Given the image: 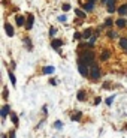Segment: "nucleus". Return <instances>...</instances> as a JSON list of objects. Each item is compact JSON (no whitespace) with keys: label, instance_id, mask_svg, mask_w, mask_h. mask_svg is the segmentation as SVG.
<instances>
[{"label":"nucleus","instance_id":"f257e3e1","mask_svg":"<svg viewBox=\"0 0 127 138\" xmlns=\"http://www.w3.org/2000/svg\"><path fill=\"white\" fill-rule=\"evenodd\" d=\"M81 60H82L87 66H93V65H94V53L90 51V50L85 51L82 54V59H81Z\"/></svg>","mask_w":127,"mask_h":138},{"label":"nucleus","instance_id":"f03ea898","mask_svg":"<svg viewBox=\"0 0 127 138\" xmlns=\"http://www.w3.org/2000/svg\"><path fill=\"white\" fill-rule=\"evenodd\" d=\"M102 77V74H100V68L97 66V65H93V66H90V78L91 80H99Z\"/></svg>","mask_w":127,"mask_h":138},{"label":"nucleus","instance_id":"7ed1b4c3","mask_svg":"<svg viewBox=\"0 0 127 138\" xmlns=\"http://www.w3.org/2000/svg\"><path fill=\"white\" fill-rule=\"evenodd\" d=\"M78 69H79V74L82 75V77H88L90 75V69H88V66L82 62V60H78Z\"/></svg>","mask_w":127,"mask_h":138},{"label":"nucleus","instance_id":"20e7f679","mask_svg":"<svg viewBox=\"0 0 127 138\" xmlns=\"http://www.w3.org/2000/svg\"><path fill=\"white\" fill-rule=\"evenodd\" d=\"M33 21H34V17H33V14H29V15H27V23H26V29H27V30H32Z\"/></svg>","mask_w":127,"mask_h":138},{"label":"nucleus","instance_id":"39448f33","mask_svg":"<svg viewBox=\"0 0 127 138\" xmlns=\"http://www.w3.org/2000/svg\"><path fill=\"white\" fill-rule=\"evenodd\" d=\"M5 32H6V34H8L9 38H12V36H14V29H12V26H11V24H8V23L5 24Z\"/></svg>","mask_w":127,"mask_h":138},{"label":"nucleus","instance_id":"423d86ee","mask_svg":"<svg viewBox=\"0 0 127 138\" xmlns=\"http://www.w3.org/2000/svg\"><path fill=\"white\" fill-rule=\"evenodd\" d=\"M81 117H82V113H81V111H75L73 114H70V119H72V122H79Z\"/></svg>","mask_w":127,"mask_h":138},{"label":"nucleus","instance_id":"0eeeda50","mask_svg":"<svg viewBox=\"0 0 127 138\" xmlns=\"http://www.w3.org/2000/svg\"><path fill=\"white\" fill-rule=\"evenodd\" d=\"M61 45H63V41H60V39H52V42H51L52 48H60Z\"/></svg>","mask_w":127,"mask_h":138},{"label":"nucleus","instance_id":"6e6552de","mask_svg":"<svg viewBox=\"0 0 127 138\" xmlns=\"http://www.w3.org/2000/svg\"><path fill=\"white\" fill-rule=\"evenodd\" d=\"M0 114H2V117L5 119V117L9 114V105H3V107H2V111H0Z\"/></svg>","mask_w":127,"mask_h":138},{"label":"nucleus","instance_id":"1a4fd4ad","mask_svg":"<svg viewBox=\"0 0 127 138\" xmlns=\"http://www.w3.org/2000/svg\"><path fill=\"white\" fill-rule=\"evenodd\" d=\"M91 36H93V29H87V30H84V33H82V38L84 39H91Z\"/></svg>","mask_w":127,"mask_h":138},{"label":"nucleus","instance_id":"9d476101","mask_svg":"<svg viewBox=\"0 0 127 138\" xmlns=\"http://www.w3.org/2000/svg\"><path fill=\"white\" fill-rule=\"evenodd\" d=\"M23 42L26 44L27 50H29V51H32V50H33V45H32V41H30V38H24V39H23Z\"/></svg>","mask_w":127,"mask_h":138},{"label":"nucleus","instance_id":"9b49d317","mask_svg":"<svg viewBox=\"0 0 127 138\" xmlns=\"http://www.w3.org/2000/svg\"><path fill=\"white\" fill-rule=\"evenodd\" d=\"M114 11H115V0H109L108 2V12L112 14Z\"/></svg>","mask_w":127,"mask_h":138},{"label":"nucleus","instance_id":"f8f14e48","mask_svg":"<svg viewBox=\"0 0 127 138\" xmlns=\"http://www.w3.org/2000/svg\"><path fill=\"white\" fill-rule=\"evenodd\" d=\"M109 56H111V53L108 51V50H103V51H102V54H100V60H102V62H105V60H106Z\"/></svg>","mask_w":127,"mask_h":138},{"label":"nucleus","instance_id":"ddd939ff","mask_svg":"<svg viewBox=\"0 0 127 138\" xmlns=\"http://www.w3.org/2000/svg\"><path fill=\"white\" fill-rule=\"evenodd\" d=\"M76 96H78V101H81V102H82V101H85V99H87V98H85V96H87V93H85V92H84V90H79V92H78V95H76Z\"/></svg>","mask_w":127,"mask_h":138},{"label":"nucleus","instance_id":"4468645a","mask_svg":"<svg viewBox=\"0 0 127 138\" xmlns=\"http://www.w3.org/2000/svg\"><path fill=\"white\" fill-rule=\"evenodd\" d=\"M118 14H120V15H127V3L124 6H120V8H118Z\"/></svg>","mask_w":127,"mask_h":138},{"label":"nucleus","instance_id":"2eb2a0df","mask_svg":"<svg viewBox=\"0 0 127 138\" xmlns=\"http://www.w3.org/2000/svg\"><path fill=\"white\" fill-rule=\"evenodd\" d=\"M15 21H16V26H24V17L23 15H16Z\"/></svg>","mask_w":127,"mask_h":138},{"label":"nucleus","instance_id":"dca6fc26","mask_svg":"<svg viewBox=\"0 0 127 138\" xmlns=\"http://www.w3.org/2000/svg\"><path fill=\"white\" fill-rule=\"evenodd\" d=\"M120 47L124 48V50H127V38H121V39H120Z\"/></svg>","mask_w":127,"mask_h":138},{"label":"nucleus","instance_id":"f3484780","mask_svg":"<svg viewBox=\"0 0 127 138\" xmlns=\"http://www.w3.org/2000/svg\"><path fill=\"white\" fill-rule=\"evenodd\" d=\"M115 24H117L118 27H126V21H124L123 18H118V20L115 21Z\"/></svg>","mask_w":127,"mask_h":138},{"label":"nucleus","instance_id":"a211bd4d","mask_svg":"<svg viewBox=\"0 0 127 138\" xmlns=\"http://www.w3.org/2000/svg\"><path fill=\"white\" fill-rule=\"evenodd\" d=\"M11 119H12V123L15 126H18V116H16L15 113H11Z\"/></svg>","mask_w":127,"mask_h":138},{"label":"nucleus","instance_id":"6ab92c4d","mask_svg":"<svg viewBox=\"0 0 127 138\" xmlns=\"http://www.w3.org/2000/svg\"><path fill=\"white\" fill-rule=\"evenodd\" d=\"M97 36H99V33H97V32L91 36V39H90V47H93V45H94V42L97 41Z\"/></svg>","mask_w":127,"mask_h":138},{"label":"nucleus","instance_id":"aec40b11","mask_svg":"<svg viewBox=\"0 0 127 138\" xmlns=\"http://www.w3.org/2000/svg\"><path fill=\"white\" fill-rule=\"evenodd\" d=\"M52 72H54V68H52V66H45V68H44V74H52Z\"/></svg>","mask_w":127,"mask_h":138},{"label":"nucleus","instance_id":"412c9836","mask_svg":"<svg viewBox=\"0 0 127 138\" xmlns=\"http://www.w3.org/2000/svg\"><path fill=\"white\" fill-rule=\"evenodd\" d=\"M9 80H11V83H12V86H15L16 84V80H15V75L12 74V71L9 72Z\"/></svg>","mask_w":127,"mask_h":138},{"label":"nucleus","instance_id":"4be33fe9","mask_svg":"<svg viewBox=\"0 0 127 138\" xmlns=\"http://www.w3.org/2000/svg\"><path fill=\"white\" fill-rule=\"evenodd\" d=\"M75 14H76L79 18H85V17H87V15H85V12H82L81 9H75Z\"/></svg>","mask_w":127,"mask_h":138},{"label":"nucleus","instance_id":"5701e85b","mask_svg":"<svg viewBox=\"0 0 127 138\" xmlns=\"http://www.w3.org/2000/svg\"><path fill=\"white\" fill-rule=\"evenodd\" d=\"M93 6H94V2H88V3L85 5V11H91Z\"/></svg>","mask_w":127,"mask_h":138},{"label":"nucleus","instance_id":"b1692460","mask_svg":"<svg viewBox=\"0 0 127 138\" xmlns=\"http://www.w3.org/2000/svg\"><path fill=\"white\" fill-rule=\"evenodd\" d=\"M111 26H112V20L111 18H108V20L105 21V27H111Z\"/></svg>","mask_w":127,"mask_h":138},{"label":"nucleus","instance_id":"393cba45","mask_svg":"<svg viewBox=\"0 0 127 138\" xmlns=\"http://www.w3.org/2000/svg\"><path fill=\"white\" fill-rule=\"evenodd\" d=\"M3 99H8V87L3 89Z\"/></svg>","mask_w":127,"mask_h":138},{"label":"nucleus","instance_id":"a878e982","mask_svg":"<svg viewBox=\"0 0 127 138\" xmlns=\"http://www.w3.org/2000/svg\"><path fill=\"white\" fill-rule=\"evenodd\" d=\"M55 128H57V129H61V128H63V123H61L60 120L55 122Z\"/></svg>","mask_w":127,"mask_h":138},{"label":"nucleus","instance_id":"bb28decb","mask_svg":"<svg viewBox=\"0 0 127 138\" xmlns=\"http://www.w3.org/2000/svg\"><path fill=\"white\" fill-rule=\"evenodd\" d=\"M69 9H70V5H67V3H64V5H63V11H64V12H67Z\"/></svg>","mask_w":127,"mask_h":138},{"label":"nucleus","instance_id":"cd10ccee","mask_svg":"<svg viewBox=\"0 0 127 138\" xmlns=\"http://www.w3.org/2000/svg\"><path fill=\"white\" fill-rule=\"evenodd\" d=\"M114 98H115V96H111V98H108V99H106V105H111L112 101H114Z\"/></svg>","mask_w":127,"mask_h":138},{"label":"nucleus","instance_id":"c85d7f7f","mask_svg":"<svg viewBox=\"0 0 127 138\" xmlns=\"http://www.w3.org/2000/svg\"><path fill=\"white\" fill-rule=\"evenodd\" d=\"M108 36L109 38H117V33L115 32H108Z\"/></svg>","mask_w":127,"mask_h":138},{"label":"nucleus","instance_id":"c756f323","mask_svg":"<svg viewBox=\"0 0 127 138\" xmlns=\"http://www.w3.org/2000/svg\"><path fill=\"white\" fill-rule=\"evenodd\" d=\"M81 38H82V34L76 32V33H75V39H81Z\"/></svg>","mask_w":127,"mask_h":138},{"label":"nucleus","instance_id":"7c9ffc66","mask_svg":"<svg viewBox=\"0 0 127 138\" xmlns=\"http://www.w3.org/2000/svg\"><path fill=\"white\" fill-rule=\"evenodd\" d=\"M100 101H102L100 98H96V101H94V105H99V104H100Z\"/></svg>","mask_w":127,"mask_h":138},{"label":"nucleus","instance_id":"2f4dec72","mask_svg":"<svg viewBox=\"0 0 127 138\" xmlns=\"http://www.w3.org/2000/svg\"><path fill=\"white\" fill-rule=\"evenodd\" d=\"M9 138H15V132H14V131H12V132L9 134Z\"/></svg>","mask_w":127,"mask_h":138},{"label":"nucleus","instance_id":"473e14b6","mask_svg":"<svg viewBox=\"0 0 127 138\" xmlns=\"http://www.w3.org/2000/svg\"><path fill=\"white\" fill-rule=\"evenodd\" d=\"M49 83H51V84H52V86H55V84H57V81H55V80H54V78H52V80H51V81H49Z\"/></svg>","mask_w":127,"mask_h":138},{"label":"nucleus","instance_id":"72a5a7b5","mask_svg":"<svg viewBox=\"0 0 127 138\" xmlns=\"http://www.w3.org/2000/svg\"><path fill=\"white\" fill-rule=\"evenodd\" d=\"M58 20H60V21H66V17H64V15H61V17L58 18Z\"/></svg>","mask_w":127,"mask_h":138},{"label":"nucleus","instance_id":"f704fd0d","mask_svg":"<svg viewBox=\"0 0 127 138\" xmlns=\"http://www.w3.org/2000/svg\"><path fill=\"white\" fill-rule=\"evenodd\" d=\"M108 2H109V0H102V3H105V5H108Z\"/></svg>","mask_w":127,"mask_h":138},{"label":"nucleus","instance_id":"c9c22d12","mask_svg":"<svg viewBox=\"0 0 127 138\" xmlns=\"http://www.w3.org/2000/svg\"><path fill=\"white\" fill-rule=\"evenodd\" d=\"M90 2H96V0H90Z\"/></svg>","mask_w":127,"mask_h":138},{"label":"nucleus","instance_id":"e433bc0d","mask_svg":"<svg viewBox=\"0 0 127 138\" xmlns=\"http://www.w3.org/2000/svg\"><path fill=\"white\" fill-rule=\"evenodd\" d=\"M3 138H6V135H3Z\"/></svg>","mask_w":127,"mask_h":138},{"label":"nucleus","instance_id":"4c0bfd02","mask_svg":"<svg viewBox=\"0 0 127 138\" xmlns=\"http://www.w3.org/2000/svg\"><path fill=\"white\" fill-rule=\"evenodd\" d=\"M126 53H127V50H126Z\"/></svg>","mask_w":127,"mask_h":138}]
</instances>
